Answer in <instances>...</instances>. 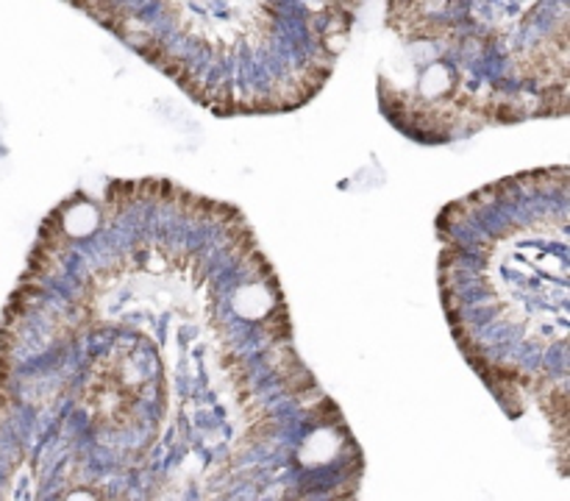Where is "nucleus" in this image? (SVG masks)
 <instances>
[{
    "instance_id": "obj_1",
    "label": "nucleus",
    "mask_w": 570,
    "mask_h": 501,
    "mask_svg": "<svg viewBox=\"0 0 570 501\" xmlns=\"http://www.w3.org/2000/svg\"><path fill=\"white\" fill-rule=\"evenodd\" d=\"M434 239L440 306L468 365L507 410L538 401L566 432L568 167L512 173L449 200Z\"/></svg>"
}]
</instances>
